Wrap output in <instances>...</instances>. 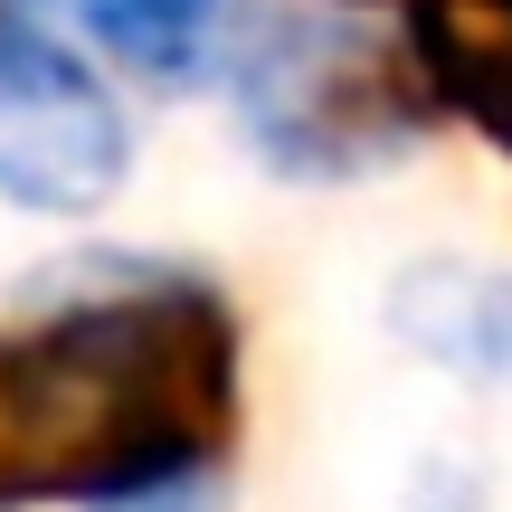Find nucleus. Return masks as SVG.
Instances as JSON below:
<instances>
[{
  "label": "nucleus",
  "instance_id": "6",
  "mask_svg": "<svg viewBox=\"0 0 512 512\" xmlns=\"http://www.w3.org/2000/svg\"><path fill=\"white\" fill-rule=\"evenodd\" d=\"M86 512H219V484L209 475H162V484H133V494H105Z\"/></svg>",
  "mask_w": 512,
  "mask_h": 512
},
{
  "label": "nucleus",
  "instance_id": "2",
  "mask_svg": "<svg viewBox=\"0 0 512 512\" xmlns=\"http://www.w3.org/2000/svg\"><path fill=\"white\" fill-rule=\"evenodd\" d=\"M228 86L275 171L304 181H342L361 162L408 152L418 114L408 86L370 38L351 29H313V19H238L228 29Z\"/></svg>",
  "mask_w": 512,
  "mask_h": 512
},
{
  "label": "nucleus",
  "instance_id": "5",
  "mask_svg": "<svg viewBox=\"0 0 512 512\" xmlns=\"http://www.w3.org/2000/svg\"><path fill=\"white\" fill-rule=\"evenodd\" d=\"M67 10L86 19V38L105 57H124L152 86H190L228 48V29H238L228 0H67Z\"/></svg>",
  "mask_w": 512,
  "mask_h": 512
},
{
  "label": "nucleus",
  "instance_id": "1",
  "mask_svg": "<svg viewBox=\"0 0 512 512\" xmlns=\"http://www.w3.org/2000/svg\"><path fill=\"white\" fill-rule=\"evenodd\" d=\"M238 427V323L209 285L152 275L0 332V503H105L209 475Z\"/></svg>",
  "mask_w": 512,
  "mask_h": 512
},
{
  "label": "nucleus",
  "instance_id": "4",
  "mask_svg": "<svg viewBox=\"0 0 512 512\" xmlns=\"http://www.w3.org/2000/svg\"><path fill=\"white\" fill-rule=\"evenodd\" d=\"M408 48L427 86L512 152V0H408Z\"/></svg>",
  "mask_w": 512,
  "mask_h": 512
},
{
  "label": "nucleus",
  "instance_id": "3",
  "mask_svg": "<svg viewBox=\"0 0 512 512\" xmlns=\"http://www.w3.org/2000/svg\"><path fill=\"white\" fill-rule=\"evenodd\" d=\"M124 162L133 133L114 95L86 76V57H67L29 19H0V200L76 219V209L114 200Z\"/></svg>",
  "mask_w": 512,
  "mask_h": 512
}]
</instances>
